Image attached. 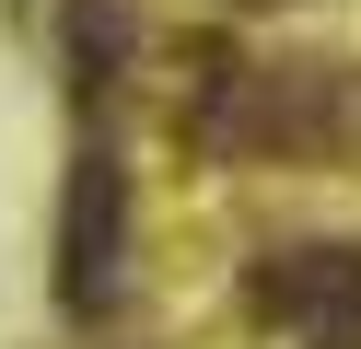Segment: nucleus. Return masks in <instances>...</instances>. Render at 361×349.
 I'll return each instance as SVG.
<instances>
[{
  "label": "nucleus",
  "instance_id": "obj_2",
  "mask_svg": "<svg viewBox=\"0 0 361 349\" xmlns=\"http://www.w3.org/2000/svg\"><path fill=\"white\" fill-rule=\"evenodd\" d=\"M268 326H303V338H361V245H291V256H257L245 279Z\"/></svg>",
  "mask_w": 361,
  "mask_h": 349
},
{
  "label": "nucleus",
  "instance_id": "obj_1",
  "mask_svg": "<svg viewBox=\"0 0 361 349\" xmlns=\"http://www.w3.org/2000/svg\"><path fill=\"white\" fill-rule=\"evenodd\" d=\"M350 128V82L338 59H291V70H245V59H210V93H187V140L210 152H314V140Z\"/></svg>",
  "mask_w": 361,
  "mask_h": 349
},
{
  "label": "nucleus",
  "instance_id": "obj_3",
  "mask_svg": "<svg viewBox=\"0 0 361 349\" xmlns=\"http://www.w3.org/2000/svg\"><path fill=\"white\" fill-rule=\"evenodd\" d=\"M59 302H71L82 326L117 302V152H82V175H71V233H59Z\"/></svg>",
  "mask_w": 361,
  "mask_h": 349
},
{
  "label": "nucleus",
  "instance_id": "obj_4",
  "mask_svg": "<svg viewBox=\"0 0 361 349\" xmlns=\"http://www.w3.org/2000/svg\"><path fill=\"white\" fill-rule=\"evenodd\" d=\"M314 349H361V338H314Z\"/></svg>",
  "mask_w": 361,
  "mask_h": 349
}]
</instances>
